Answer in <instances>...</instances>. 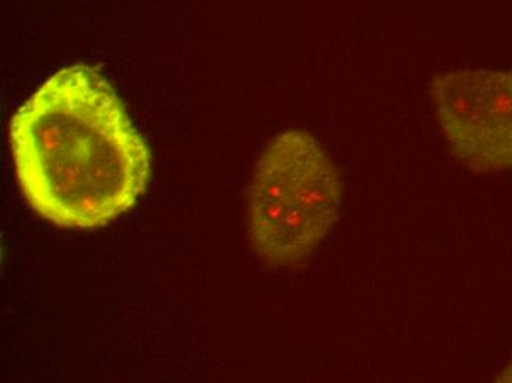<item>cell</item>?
I'll return each mask as SVG.
<instances>
[{
  "mask_svg": "<svg viewBox=\"0 0 512 383\" xmlns=\"http://www.w3.org/2000/svg\"><path fill=\"white\" fill-rule=\"evenodd\" d=\"M9 145L31 210L68 229L123 216L151 177L145 137L112 84L86 64L56 71L18 108Z\"/></svg>",
  "mask_w": 512,
  "mask_h": 383,
  "instance_id": "1",
  "label": "cell"
},
{
  "mask_svg": "<svg viewBox=\"0 0 512 383\" xmlns=\"http://www.w3.org/2000/svg\"><path fill=\"white\" fill-rule=\"evenodd\" d=\"M342 182L326 149L307 130L268 143L248 193L249 230L268 263L293 264L324 241L339 216Z\"/></svg>",
  "mask_w": 512,
  "mask_h": 383,
  "instance_id": "2",
  "label": "cell"
},
{
  "mask_svg": "<svg viewBox=\"0 0 512 383\" xmlns=\"http://www.w3.org/2000/svg\"><path fill=\"white\" fill-rule=\"evenodd\" d=\"M452 154L477 173L512 170V71L467 68L430 86Z\"/></svg>",
  "mask_w": 512,
  "mask_h": 383,
  "instance_id": "3",
  "label": "cell"
},
{
  "mask_svg": "<svg viewBox=\"0 0 512 383\" xmlns=\"http://www.w3.org/2000/svg\"><path fill=\"white\" fill-rule=\"evenodd\" d=\"M496 382L501 383H512V361L499 373L498 378H496Z\"/></svg>",
  "mask_w": 512,
  "mask_h": 383,
  "instance_id": "4",
  "label": "cell"
}]
</instances>
